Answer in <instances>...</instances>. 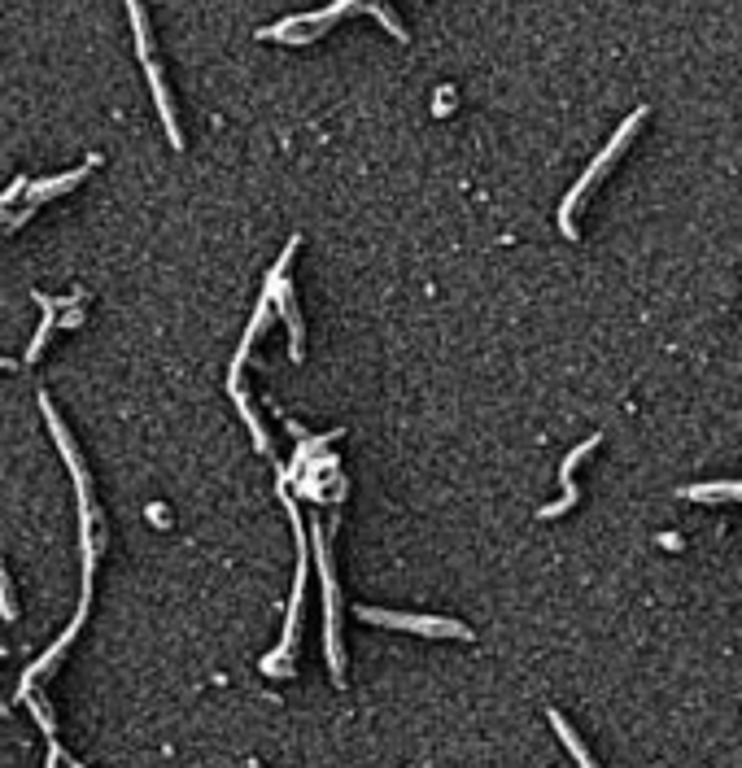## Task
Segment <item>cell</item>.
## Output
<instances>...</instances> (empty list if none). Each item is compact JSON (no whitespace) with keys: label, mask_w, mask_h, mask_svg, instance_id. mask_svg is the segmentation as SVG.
<instances>
[{"label":"cell","mask_w":742,"mask_h":768,"mask_svg":"<svg viewBox=\"0 0 742 768\" xmlns=\"http://www.w3.org/2000/svg\"><path fill=\"white\" fill-rule=\"evenodd\" d=\"M310 546H315V563H319V576H323V607H328V664H332V677H345V659H341V620H337V576H332V563H328V533L315 524L310 528Z\"/></svg>","instance_id":"3957f363"},{"label":"cell","mask_w":742,"mask_h":768,"mask_svg":"<svg viewBox=\"0 0 742 768\" xmlns=\"http://www.w3.org/2000/svg\"><path fill=\"white\" fill-rule=\"evenodd\" d=\"M88 166H92V162H88ZM88 166H79V171H70V175H57V179H49V184H27L31 206H35V201H49V197H57V192H70L83 175H88Z\"/></svg>","instance_id":"52a82bcc"},{"label":"cell","mask_w":742,"mask_h":768,"mask_svg":"<svg viewBox=\"0 0 742 768\" xmlns=\"http://www.w3.org/2000/svg\"><path fill=\"white\" fill-rule=\"evenodd\" d=\"M293 249H297V236L289 240V249H284L280 262H275L271 275H267V302H271V310H280L284 323H289V336H293L289 354H293V363H302V319H297V306H293V288L284 284V267H289Z\"/></svg>","instance_id":"5b68a950"},{"label":"cell","mask_w":742,"mask_h":768,"mask_svg":"<svg viewBox=\"0 0 742 768\" xmlns=\"http://www.w3.org/2000/svg\"><path fill=\"white\" fill-rule=\"evenodd\" d=\"M646 114H651V110H646V105H638V110H633V114L625 118V123L616 127V136L607 140V149L590 162V171H585V175L577 179V184H572V192L564 197V206H559V227H564V236H568V240H577V236H581V232H577V210H581V201L590 197V192H594L598 184H603V175L620 162V153H625V149H629V140L638 136V127L646 123Z\"/></svg>","instance_id":"6da1fadb"},{"label":"cell","mask_w":742,"mask_h":768,"mask_svg":"<svg viewBox=\"0 0 742 768\" xmlns=\"http://www.w3.org/2000/svg\"><path fill=\"white\" fill-rule=\"evenodd\" d=\"M598 441H603V437H585L581 446H577V450H572L568 459H564V467H559V480H564V498H559V502H550V507H542V511H537V515H542V520H559V515H564V511H572V507H577L581 489H577V480H572V476H577V467H581V459H585V454H594V450H598Z\"/></svg>","instance_id":"8992f818"},{"label":"cell","mask_w":742,"mask_h":768,"mask_svg":"<svg viewBox=\"0 0 742 768\" xmlns=\"http://www.w3.org/2000/svg\"><path fill=\"white\" fill-rule=\"evenodd\" d=\"M0 616H5V620H18V603H14V590H9L5 563H0Z\"/></svg>","instance_id":"9c48e42d"},{"label":"cell","mask_w":742,"mask_h":768,"mask_svg":"<svg viewBox=\"0 0 742 768\" xmlns=\"http://www.w3.org/2000/svg\"><path fill=\"white\" fill-rule=\"evenodd\" d=\"M358 620L367 624H385V629H411V633H424V638H472L468 624L459 620H441V616H411V611H380V607H358L354 611Z\"/></svg>","instance_id":"277c9868"},{"label":"cell","mask_w":742,"mask_h":768,"mask_svg":"<svg viewBox=\"0 0 742 768\" xmlns=\"http://www.w3.org/2000/svg\"><path fill=\"white\" fill-rule=\"evenodd\" d=\"M0 367H5V371H9V358H0Z\"/></svg>","instance_id":"30bf717a"},{"label":"cell","mask_w":742,"mask_h":768,"mask_svg":"<svg viewBox=\"0 0 742 768\" xmlns=\"http://www.w3.org/2000/svg\"><path fill=\"white\" fill-rule=\"evenodd\" d=\"M0 655H5V651H0Z\"/></svg>","instance_id":"7c38bea8"},{"label":"cell","mask_w":742,"mask_h":768,"mask_svg":"<svg viewBox=\"0 0 742 768\" xmlns=\"http://www.w3.org/2000/svg\"><path fill=\"white\" fill-rule=\"evenodd\" d=\"M127 9H131V27H136V53H140V62H145V75H149V83H153V101H158V114H162V123H166V136H171L175 149H184V131H179V123H175V110H171V96H166L162 70H158V62H153V40H149L145 9H140V0H127Z\"/></svg>","instance_id":"7a4b0ae2"},{"label":"cell","mask_w":742,"mask_h":768,"mask_svg":"<svg viewBox=\"0 0 742 768\" xmlns=\"http://www.w3.org/2000/svg\"><path fill=\"white\" fill-rule=\"evenodd\" d=\"M249 768H262V764H249Z\"/></svg>","instance_id":"8fae6325"},{"label":"cell","mask_w":742,"mask_h":768,"mask_svg":"<svg viewBox=\"0 0 742 768\" xmlns=\"http://www.w3.org/2000/svg\"><path fill=\"white\" fill-rule=\"evenodd\" d=\"M550 725H555V734H559V738H564V747L572 751V760H577L581 768H598V764L590 760V751H585V747H581V738H577V734H572V725H568V720H564V716H559V712H550Z\"/></svg>","instance_id":"ba28073f"}]
</instances>
